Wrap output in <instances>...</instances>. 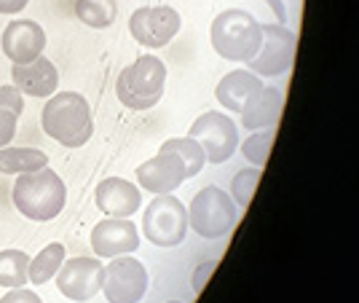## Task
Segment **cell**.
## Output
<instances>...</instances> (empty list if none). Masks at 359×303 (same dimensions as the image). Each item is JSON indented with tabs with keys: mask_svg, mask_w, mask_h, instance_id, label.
<instances>
[{
	"mask_svg": "<svg viewBox=\"0 0 359 303\" xmlns=\"http://www.w3.org/2000/svg\"><path fill=\"white\" fill-rule=\"evenodd\" d=\"M41 126L65 148H83L94 135V119L86 97L78 91L51 94L41 110Z\"/></svg>",
	"mask_w": 359,
	"mask_h": 303,
	"instance_id": "cell-1",
	"label": "cell"
},
{
	"mask_svg": "<svg viewBox=\"0 0 359 303\" xmlns=\"http://www.w3.org/2000/svg\"><path fill=\"white\" fill-rule=\"evenodd\" d=\"M210 41L217 57H223L225 62L247 65L260 51V43H263V22H257L244 8H225L212 22Z\"/></svg>",
	"mask_w": 359,
	"mask_h": 303,
	"instance_id": "cell-2",
	"label": "cell"
},
{
	"mask_svg": "<svg viewBox=\"0 0 359 303\" xmlns=\"http://www.w3.org/2000/svg\"><path fill=\"white\" fill-rule=\"evenodd\" d=\"M11 196H14V207L27 220L48 223V220H54L65 210L67 188H65V180L54 169L43 167L35 169V172L19 175Z\"/></svg>",
	"mask_w": 359,
	"mask_h": 303,
	"instance_id": "cell-3",
	"label": "cell"
},
{
	"mask_svg": "<svg viewBox=\"0 0 359 303\" xmlns=\"http://www.w3.org/2000/svg\"><path fill=\"white\" fill-rule=\"evenodd\" d=\"M166 86V65L153 54L137 57L121 70L116 81V97L129 110H150L161 102Z\"/></svg>",
	"mask_w": 359,
	"mask_h": 303,
	"instance_id": "cell-4",
	"label": "cell"
},
{
	"mask_svg": "<svg viewBox=\"0 0 359 303\" xmlns=\"http://www.w3.org/2000/svg\"><path fill=\"white\" fill-rule=\"evenodd\" d=\"M239 220V207L228 191L217 185H207L194 196L188 207V226L201 239H223Z\"/></svg>",
	"mask_w": 359,
	"mask_h": 303,
	"instance_id": "cell-5",
	"label": "cell"
},
{
	"mask_svg": "<svg viewBox=\"0 0 359 303\" xmlns=\"http://www.w3.org/2000/svg\"><path fill=\"white\" fill-rule=\"evenodd\" d=\"M188 207L172 194H158L142 215V236L156 247H177L188 236Z\"/></svg>",
	"mask_w": 359,
	"mask_h": 303,
	"instance_id": "cell-6",
	"label": "cell"
},
{
	"mask_svg": "<svg viewBox=\"0 0 359 303\" xmlns=\"http://www.w3.org/2000/svg\"><path fill=\"white\" fill-rule=\"evenodd\" d=\"M298 51V35L287 25L266 22L263 25V43L252 62H247V70L260 78H279L292 70Z\"/></svg>",
	"mask_w": 359,
	"mask_h": 303,
	"instance_id": "cell-7",
	"label": "cell"
},
{
	"mask_svg": "<svg viewBox=\"0 0 359 303\" xmlns=\"http://www.w3.org/2000/svg\"><path fill=\"white\" fill-rule=\"evenodd\" d=\"M188 137H194L196 142L207 153V164H225L233 153L239 151V126L231 116H225L220 110H207L201 113L191 129Z\"/></svg>",
	"mask_w": 359,
	"mask_h": 303,
	"instance_id": "cell-8",
	"label": "cell"
},
{
	"mask_svg": "<svg viewBox=\"0 0 359 303\" xmlns=\"http://www.w3.org/2000/svg\"><path fill=\"white\" fill-rule=\"evenodd\" d=\"M182 27V16L172 6H142L129 16V32L145 48H164Z\"/></svg>",
	"mask_w": 359,
	"mask_h": 303,
	"instance_id": "cell-9",
	"label": "cell"
},
{
	"mask_svg": "<svg viewBox=\"0 0 359 303\" xmlns=\"http://www.w3.org/2000/svg\"><path fill=\"white\" fill-rule=\"evenodd\" d=\"M102 292L107 303H140L148 292V269L129 255L110 258L105 266Z\"/></svg>",
	"mask_w": 359,
	"mask_h": 303,
	"instance_id": "cell-10",
	"label": "cell"
},
{
	"mask_svg": "<svg viewBox=\"0 0 359 303\" xmlns=\"http://www.w3.org/2000/svg\"><path fill=\"white\" fill-rule=\"evenodd\" d=\"M57 290L67 301H91L105 282V263L100 258H67L57 271Z\"/></svg>",
	"mask_w": 359,
	"mask_h": 303,
	"instance_id": "cell-11",
	"label": "cell"
},
{
	"mask_svg": "<svg viewBox=\"0 0 359 303\" xmlns=\"http://www.w3.org/2000/svg\"><path fill=\"white\" fill-rule=\"evenodd\" d=\"M188 180L185 164L175 151L161 148L153 159L137 167V185L148 194H175L182 182Z\"/></svg>",
	"mask_w": 359,
	"mask_h": 303,
	"instance_id": "cell-12",
	"label": "cell"
},
{
	"mask_svg": "<svg viewBox=\"0 0 359 303\" xmlns=\"http://www.w3.org/2000/svg\"><path fill=\"white\" fill-rule=\"evenodd\" d=\"M140 247V231L132 217H105L91 228V250L97 258L132 255Z\"/></svg>",
	"mask_w": 359,
	"mask_h": 303,
	"instance_id": "cell-13",
	"label": "cell"
},
{
	"mask_svg": "<svg viewBox=\"0 0 359 303\" xmlns=\"http://www.w3.org/2000/svg\"><path fill=\"white\" fill-rule=\"evenodd\" d=\"M0 46H3V54L14 65H27L43 54L46 32L35 19H14L3 30Z\"/></svg>",
	"mask_w": 359,
	"mask_h": 303,
	"instance_id": "cell-14",
	"label": "cell"
},
{
	"mask_svg": "<svg viewBox=\"0 0 359 303\" xmlns=\"http://www.w3.org/2000/svg\"><path fill=\"white\" fill-rule=\"evenodd\" d=\"M94 201L107 217H132L142 207V194L140 185L123 177H105L94 191Z\"/></svg>",
	"mask_w": 359,
	"mask_h": 303,
	"instance_id": "cell-15",
	"label": "cell"
},
{
	"mask_svg": "<svg viewBox=\"0 0 359 303\" xmlns=\"http://www.w3.org/2000/svg\"><path fill=\"white\" fill-rule=\"evenodd\" d=\"M285 107V91L276 86H260L247 105L241 110V129L247 132H260V129H273Z\"/></svg>",
	"mask_w": 359,
	"mask_h": 303,
	"instance_id": "cell-16",
	"label": "cell"
},
{
	"mask_svg": "<svg viewBox=\"0 0 359 303\" xmlns=\"http://www.w3.org/2000/svg\"><path fill=\"white\" fill-rule=\"evenodd\" d=\"M11 78H14L16 89L27 97H51L57 94V86H60V73L43 54L27 65H14Z\"/></svg>",
	"mask_w": 359,
	"mask_h": 303,
	"instance_id": "cell-17",
	"label": "cell"
},
{
	"mask_svg": "<svg viewBox=\"0 0 359 303\" xmlns=\"http://www.w3.org/2000/svg\"><path fill=\"white\" fill-rule=\"evenodd\" d=\"M263 86V78L255 76L252 70H244V67H236L231 73H225L220 78V83L215 86V100L231 110V113H241L247 100L252 97L255 91Z\"/></svg>",
	"mask_w": 359,
	"mask_h": 303,
	"instance_id": "cell-18",
	"label": "cell"
},
{
	"mask_svg": "<svg viewBox=\"0 0 359 303\" xmlns=\"http://www.w3.org/2000/svg\"><path fill=\"white\" fill-rule=\"evenodd\" d=\"M48 167V156L35 148H0V175H25Z\"/></svg>",
	"mask_w": 359,
	"mask_h": 303,
	"instance_id": "cell-19",
	"label": "cell"
},
{
	"mask_svg": "<svg viewBox=\"0 0 359 303\" xmlns=\"http://www.w3.org/2000/svg\"><path fill=\"white\" fill-rule=\"evenodd\" d=\"M75 16L91 30H107L118 16V6L116 0H75Z\"/></svg>",
	"mask_w": 359,
	"mask_h": 303,
	"instance_id": "cell-20",
	"label": "cell"
},
{
	"mask_svg": "<svg viewBox=\"0 0 359 303\" xmlns=\"http://www.w3.org/2000/svg\"><path fill=\"white\" fill-rule=\"evenodd\" d=\"M65 258H67L65 244H60V242L46 244L35 258H30V271H27V279H30L32 285H46L48 279H54V276H57V271H60V266L65 263Z\"/></svg>",
	"mask_w": 359,
	"mask_h": 303,
	"instance_id": "cell-21",
	"label": "cell"
},
{
	"mask_svg": "<svg viewBox=\"0 0 359 303\" xmlns=\"http://www.w3.org/2000/svg\"><path fill=\"white\" fill-rule=\"evenodd\" d=\"M30 255L22 250H3L0 252V288H25L30 279Z\"/></svg>",
	"mask_w": 359,
	"mask_h": 303,
	"instance_id": "cell-22",
	"label": "cell"
},
{
	"mask_svg": "<svg viewBox=\"0 0 359 303\" xmlns=\"http://www.w3.org/2000/svg\"><path fill=\"white\" fill-rule=\"evenodd\" d=\"M161 148H169V151H175L182 159L188 180L196 177L204 169V164H207V153H204V148L196 142L194 137H172V140H166Z\"/></svg>",
	"mask_w": 359,
	"mask_h": 303,
	"instance_id": "cell-23",
	"label": "cell"
},
{
	"mask_svg": "<svg viewBox=\"0 0 359 303\" xmlns=\"http://www.w3.org/2000/svg\"><path fill=\"white\" fill-rule=\"evenodd\" d=\"M273 140H276V132L273 129H260V132H252L244 142H239V151L244 156V161H250L252 167H266L271 156V148H273Z\"/></svg>",
	"mask_w": 359,
	"mask_h": 303,
	"instance_id": "cell-24",
	"label": "cell"
},
{
	"mask_svg": "<svg viewBox=\"0 0 359 303\" xmlns=\"http://www.w3.org/2000/svg\"><path fill=\"white\" fill-rule=\"evenodd\" d=\"M260 177H263V169L260 167H247V169H241V172L233 175V180H231V191H228V194H231V198L236 201V207H239V210H247V207H250V201H252L255 188H257Z\"/></svg>",
	"mask_w": 359,
	"mask_h": 303,
	"instance_id": "cell-25",
	"label": "cell"
},
{
	"mask_svg": "<svg viewBox=\"0 0 359 303\" xmlns=\"http://www.w3.org/2000/svg\"><path fill=\"white\" fill-rule=\"evenodd\" d=\"M0 110H11L16 116L25 113V100L16 86H0Z\"/></svg>",
	"mask_w": 359,
	"mask_h": 303,
	"instance_id": "cell-26",
	"label": "cell"
},
{
	"mask_svg": "<svg viewBox=\"0 0 359 303\" xmlns=\"http://www.w3.org/2000/svg\"><path fill=\"white\" fill-rule=\"evenodd\" d=\"M16 121H19L16 113H11V110H0V148H6V145L16 137Z\"/></svg>",
	"mask_w": 359,
	"mask_h": 303,
	"instance_id": "cell-27",
	"label": "cell"
},
{
	"mask_svg": "<svg viewBox=\"0 0 359 303\" xmlns=\"http://www.w3.org/2000/svg\"><path fill=\"white\" fill-rule=\"evenodd\" d=\"M217 269V260H204L201 266H196L194 271V292H201V290L207 288V282H210V276L215 274Z\"/></svg>",
	"mask_w": 359,
	"mask_h": 303,
	"instance_id": "cell-28",
	"label": "cell"
},
{
	"mask_svg": "<svg viewBox=\"0 0 359 303\" xmlns=\"http://www.w3.org/2000/svg\"><path fill=\"white\" fill-rule=\"evenodd\" d=\"M0 303H43L32 290H25V288H14L11 292H6Z\"/></svg>",
	"mask_w": 359,
	"mask_h": 303,
	"instance_id": "cell-29",
	"label": "cell"
},
{
	"mask_svg": "<svg viewBox=\"0 0 359 303\" xmlns=\"http://www.w3.org/2000/svg\"><path fill=\"white\" fill-rule=\"evenodd\" d=\"M27 3H30V0H0V14L14 16V14H19V11H25Z\"/></svg>",
	"mask_w": 359,
	"mask_h": 303,
	"instance_id": "cell-30",
	"label": "cell"
},
{
	"mask_svg": "<svg viewBox=\"0 0 359 303\" xmlns=\"http://www.w3.org/2000/svg\"><path fill=\"white\" fill-rule=\"evenodd\" d=\"M266 6H269L271 11H273L276 22H279V25H285V22H287V6H285V0H266Z\"/></svg>",
	"mask_w": 359,
	"mask_h": 303,
	"instance_id": "cell-31",
	"label": "cell"
},
{
	"mask_svg": "<svg viewBox=\"0 0 359 303\" xmlns=\"http://www.w3.org/2000/svg\"><path fill=\"white\" fill-rule=\"evenodd\" d=\"M166 303H182V301H166Z\"/></svg>",
	"mask_w": 359,
	"mask_h": 303,
	"instance_id": "cell-32",
	"label": "cell"
}]
</instances>
